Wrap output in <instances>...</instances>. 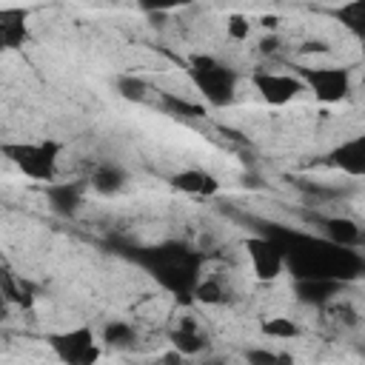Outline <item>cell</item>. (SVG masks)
<instances>
[{
    "label": "cell",
    "mask_w": 365,
    "mask_h": 365,
    "mask_svg": "<svg viewBox=\"0 0 365 365\" xmlns=\"http://www.w3.org/2000/svg\"><path fill=\"white\" fill-rule=\"evenodd\" d=\"M325 160H328L331 168H339L342 174L359 180V177L365 174V143H362V137H348V140H342L339 145H334V148L328 151Z\"/></svg>",
    "instance_id": "cell-14"
},
{
    "label": "cell",
    "mask_w": 365,
    "mask_h": 365,
    "mask_svg": "<svg viewBox=\"0 0 365 365\" xmlns=\"http://www.w3.org/2000/svg\"><path fill=\"white\" fill-rule=\"evenodd\" d=\"M48 348L60 362L91 365L100 359V336L91 325H74L57 334H48Z\"/></svg>",
    "instance_id": "cell-6"
},
{
    "label": "cell",
    "mask_w": 365,
    "mask_h": 365,
    "mask_svg": "<svg viewBox=\"0 0 365 365\" xmlns=\"http://www.w3.org/2000/svg\"><path fill=\"white\" fill-rule=\"evenodd\" d=\"M262 336H271V339H297L299 336V325L288 317H271V319H262L259 325Z\"/></svg>",
    "instance_id": "cell-20"
},
{
    "label": "cell",
    "mask_w": 365,
    "mask_h": 365,
    "mask_svg": "<svg viewBox=\"0 0 365 365\" xmlns=\"http://www.w3.org/2000/svg\"><path fill=\"white\" fill-rule=\"evenodd\" d=\"M168 339H171V345L177 348L180 356H197V354L205 351V342H208L205 334H202V328H200V322L194 317H182L168 331Z\"/></svg>",
    "instance_id": "cell-16"
},
{
    "label": "cell",
    "mask_w": 365,
    "mask_h": 365,
    "mask_svg": "<svg viewBox=\"0 0 365 365\" xmlns=\"http://www.w3.org/2000/svg\"><path fill=\"white\" fill-rule=\"evenodd\" d=\"M282 251L285 268L294 277H334L342 282H351L362 277V254L359 248H342L322 237L308 234H271Z\"/></svg>",
    "instance_id": "cell-1"
},
{
    "label": "cell",
    "mask_w": 365,
    "mask_h": 365,
    "mask_svg": "<svg viewBox=\"0 0 365 365\" xmlns=\"http://www.w3.org/2000/svg\"><path fill=\"white\" fill-rule=\"evenodd\" d=\"M245 257H248L251 274H254L259 282H271V279H277V277L285 271L282 251H279V245H277V240H274L271 234L248 237V240H245Z\"/></svg>",
    "instance_id": "cell-8"
},
{
    "label": "cell",
    "mask_w": 365,
    "mask_h": 365,
    "mask_svg": "<svg viewBox=\"0 0 365 365\" xmlns=\"http://www.w3.org/2000/svg\"><path fill=\"white\" fill-rule=\"evenodd\" d=\"M168 185L171 188H177V191H182V194H188V197H214V194H220V188H222V182H220V177L217 174H211V171H205V168H180V171H174L171 177H168Z\"/></svg>",
    "instance_id": "cell-13"
},
{
    "label": "cell",
    "mask_w": 365,
    "mask_h": 365,
    "mask_svg": "<svg viewBox=\"0 0 365 365\" xmlns=\"http://www.w3.org/2000/svg\"><path fill=\"white\" fill-rule=\"evenodd\" d=\"M362 0H348V3H342L334 14H336V20L354 34V37H362Z\"/></svg>",
    "instance_id": "cell-21"
},
{
    "label": "cell",
    "mask_w": 365,
    "mask_h": 365,
    "mask_svg": "<svg viewBox=\"0 0 365 365\" xmlns=\"http://www.w3.org/2000/svg\"><path fill=\"white\" fill-rule=\"evenodd\" d=\"M137 265L145 268V274L171 297L177 299H191L200 277H202V262L205 254L191 248L188 242L180 240H165L148 248H137L134 254Z\"/></svg>",
    "instance_id": "cell-2"
},
{
    "label": "cell",
    "mask_w": 365,
    "mask_h": 365,
    "mask_svg": "<svg viewBox=\"0 0 365 365\" xmlns=\"http://www.w3.org/2000/svg\"><path fill=\"white\" fill-rule=\"evenodd\" d=\"M143 11H171V9H180V6H188L194 0H134Z\"/></svg>",
    "instance_id": "cell-26"
},
{
    "label": "cell",
    "mask_w": 365,
    "mask_h": 365,
    "mask_svg": "<svg viewBox=\"0 0 365 365\" xmlns=\"http://www.w3.org/2000/svg\"><path fill=\"white\" fill-rule=\"evenodd\" d=\"M317 234L334 245L342 248H359L362 245V225L348 214H319L314 217Z\"/></svg>",
    "instance_id": "cell-11"
},
{
    "label": "cell",
    "mask_w": 365,
    "mask_h": 365,
    "mask_svg": "<svg viewBox=\"0 0 365 365\" xmlns=\"http://www.w3.org/2000/svg\"><path fill=\"white\" fill-rule=\"evenodd\" d=\"M248 362H288L291 356L288 354H279V351H271V348H251L245 354Z\"/></svg>",
    "instance_id": "cell-25"
},
{
    "label": "cell",
    "mask_w": 365,
    "mask_h": 365,
    "mask_svg": "<svg viewBox=\"0 0 365 365\" xmlns=\"http://www.w3.org/2000/svg\"><path fill=\"white\" fill-rule=\"evenodd\" d=\"M282 37L277 34V31H268V34H262L259 37V43H257V48H259V54L262 57H279L282 54Z\"/></svg>",
    "instance_id": "cell-24"
},
{
    "label": "cell",
    "mask_w": 365,
    "mask_h": 365,
    "mask_svg": "<svg viewBox=\"0 0 365 365\" xmlns=\"http://www.w3.org/2000/svg\"><path fill=\"white\" fill-rule=\"evenodd\" d=\"M345 282L334 279V277H294V297L297 302L308 305V308H325L328 302H334L336 297H342Z\"/></svg>",
    "instance_id": "cell-9"
},
{
    "label": "cell",
    "mask_w": 365,
    "mask_h": 365,
    "mask_svg": "<svg viewBox=\"0 0 365 365\" xmlns=\"http://www.w3.org/2000/svg\"><path fill=\"white\" fill-rule=\"evenodd\" d=\"M31 37V11L26 6H0V51H17Z\"/></svg>",
    "instance_id": "cell-10"
},
{
    "label": "cell",
    "mask_w": 365,
    "mask_h": 365,
    "mask_svg": "<svg viewBox=\"0 0 365 365\" xmlns=\"http://www.w3.org/2000/svg\"><path fill=\"white\" fill-rule=\"evenodd\" d=\"M185 74H188L191 86L197 88V94L202 97L205 106H211V108L234 106L237 88H240V74L225 60H220L214 54H202V51L188 54Z\"/></svg>",
    "instance_id": "cell-3"
},
{
    "label": "cell",
    "mask_w": 365,
    "mask_h": 365,
    "mask_svg": "<svg viewBox=\"0 0 365 365\" xmlns=\"http://www.w3.org/2000/svg\"><path fill=\"white\" fill-rule=\"evenodd\" d=\"M294 74L302 80L305 91H311L314 100L322 106L342 103L354 88V77L342 66H297Z\"/></svg>",
    "instance_id": "cell-5"
},
{
    "label": "cell",
    "mask_w": 365,
    "mask_h": 365,
    "mask_svg": "<svg viewBox=\"0 0 365 365\" xmlns=\"http://www.w3.org/2000/svg\"><path fill=\"white\" fill-rule=\"evenodd\" d=\"M225 297H228V291H225L222 279H217V277H200V282L191 294V299L205 302V305H220V302H225Z\"/></svg>",
    "instance_id": "cell-19"
},
{
    "label": "cell",
    "mask_w": 365,
    "mask_h": 365,
    "mask_svg": "<svg viewBox=\"0 0 365 365\" xmlns=\"http://www.w3.org/2000/svg\"><path fill=\"white\" fill-rule=\"evenodd\" d=\"M86 182H68V180H51L43 185L48 211L57 217H74L86 202Z\"/></svg>",
    "instance_id": "cell-12"
},
{
    "label": "cell",
    "mask_w": 365,
    "mask_h": 365,
    "mask_svg": "<svg viewBox=\"0 0 365 365\" xmlns=\"http://www.w3.org/2000/svg\"><path fill=\"white\" fill-rule=\"evenodd\" d=\"M225 31H228V37H231L234 43H245V40L251 37V31H254V23H251L245 14L234 11V14H228V20H225Z\"/></svg>",
    "instance_id": "cell-22"
},
{
    "label": "cell",
    "mask_w": 365,
    "mask_h": 365,
    "mask_svg": "<svg viewBox=\"0 0 365 365\" xmlns=\"http://www.w3.org/2000/svg\"><path fill=\"white\" fill-rule=\"evenodd\" d=\"M302 51H319V54H322V51H328V46H325V43H319V40H311V43H305V46H302Z\"/></svg>",
    "instance_id": "cell-27"
},
{
    "label": "cell",
    "mask_w": 365,
    "mask_h": 365,
    "mask_svg": "<svg viewBox=\"0 0 365 365\" xmlns=\"http://www.w3.org/2000/svg\"><path fill=\"white\" fill-rule=\"evenodd\" d=\"M66 143L54 137H40V140H14V143H0V154L6 157L9 165H14L23 177L34 182H51L60 174Z\"/></svg>",
    "instance_id": "cell-4"
},
{
    "label": "cell",
    "mask_w": 365,
    "mask_h": 365,
    "mask_svg": "<svg viewBox=\"0 0 365 365\" xmlns=\"http://www.w3.org/2000/svg\"><path fill=\"white\" fill-rule=\"evenodd\" d=\"M86 185L100 197H114L128 185V171L114 160H103V163H94Z\"/></svg>",
    "instance_id": "cell-15"
},
{
    "label": "cell",
    "mask_w": 365,
    "mask_h": 365,
    "mask_svg": "<svg viewBox=\"0 0 365 365\" xmlns=\"http://www.w3.org/2000/svg\"><path fill=\"white\" fill-rule=\"evenodd\" d=\"M100 342L108 348H131L137 342V328L125 319H108L100 328Z\"/></svg>",
    "instance_id": "cell-17"
},
{
    "label": "cell",
    "mask_w": 365,
    "mask_h": 365,
    "mask_svg": "<svg viewBox=\"0 0 365 365\" xmlns=\"http://www.w3.org/2000/svg\"><path fill=\"white\" fill-rule=\"evenodd\" d=\"M165 106H168L171 114H182V117H200V114H205L202 106H194L188 100H180L177 94H165Z\"/></svg>",
    "instance_id": "cell-23"
},
{
    "label": "cell",
    "mask_w": 365,
    "mask_h": 365,
    "mask_svg": "<svg viewBox=\"0 0 365 365\" xmlns=\"http://www.w3.org/2000/svg\"><path fill=\"white\" fill-rule=\"evenodd\" d=\"M114 88H117V94H120L123 100H128V103H145V100H151V94H154L151 83H148L145 77H140V74H117Z\"/></svg>",
    "instance_id": "cell-18"
},
{
    "label": "cell",
    "mask_w": 365,
    "mask_h": 365,
    "mask_svg": "<svg viewBox=\"0 0 365 365\" xmlns=\"http://www.w3.org/2000/svg\"><path fill=\"white\" fill-rule=\"evenodd\" d=\"M9 305H11V302L6 299V294H3V288H0V322L9 317Z\"/></svg>",
    "instance_id": "cell-28"
},
{
    "label": "cell",
    "mask_w": 365,
    "mask_h": 365,
    "mask_svg": "<svg viewBox=\"0 0 365 365\" xmlns=\"http://www.w3.org/2000/svg\"><path fill=\"white\" fill-rule=\"evenodd\" d=\"M251 86L259 94V100L265 106H271V108H282V106L294 103L305 91V86H302V80L297 74H291V71H274V68H257V71H251Z\"/></svg>",
    "instance_id": "cell-7"
}]
</instances>
